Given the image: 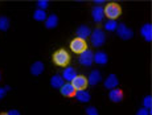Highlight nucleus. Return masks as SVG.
<instances>
[{
  "label": "nucleus",
  "instance_id": "21",
  "mask_svg": "<svg viewBox=\"0 0 152 115\" xmlns=\"http://www.w3.org/2000/svg\"><path fill=\"white\" fill-rule=\"evenodd\" d=\"M33 17L35 20L39 21L45 20L47 18V14L45 11L39 9L36 10L34 12Z\"/></svg>",
  "mask_w": 152,
  "mask_h": 115
},
{
  "label": "nucleus",
  "instance_id": "30",
  "mask_svg": "<svg viewBox=\"0 0 152 115\" xmlns=\"http://www.w3.org/2000/svg\"><path fill=\"white\" fill-rule=\"evenodd\" d=\"M95 2L98 4H101L104 2V0H96L95 1Z\"/></svg>",
  "mask_w": 152,
  "mask_h": 115
},
{
  "label": "nucleus",
  "instance_id": "19",
  "mask_svg": "<svg viewBox=\"0 0 152 115\" xmlns=\"http://www.w3.org/2000/svg\"><path fill=\"white\" fill-rule=\"evenodd\" d=\"M58 22L57 16L55 14H52L47 18L45 20V25L47 28L52 29L57 26Z\"/></svg>",
  "mask_w": 152,
  "mask_h": 115
},
{
  "label": "nucleus",
  "instance_id": "13",
  "mask_svg": "<svg viewBox=\"0 0 152 115\" xmlns=\"http://www.w3.org/2000/svg\"><path fill=\"white\" fill-rule=\"evenodd\" d=\"M74 96L78 101L82 103L87 102L90 99L89 93L85 89L76 90Z\"/></svg>",
  "mask_w": 152,
  "mask_h": 115
},
{
  "label": "nucleus",
  "instance_id": "6",
  "mask_svg": "<svg viewBox=\"0 0 152 115\" xmlns=\"http://www.w3.org/2000/svg\"><path fill=\"white\" fill-rule=\"evenodd\" d=\"M79 61L82 65L89 66L94 61V55L90 50L87 49L80 54Z\"/></svg>",
  "mask_w": 152,
  "mask_h": 115
},
{
  "label": "nucleus",
  "instance_id": "1",
  "mask_svg": "<svg viewBox=\"0 0 152 115\" xmlns=\"http://www.w3.org/2000/svg\"><path fill=\"white\" fill-rule=\"evenodd\" d=\"M70 59L69 53L63 48L57 50L52 56V59L54 63L61 67L66 66L69 63Z\"/></svg>",
  "mask_w": 152,
  "mask_h": 115
},
{
  "label": "nucleus",
  "instance_id": "28",
  "mask_svg": "<svg viewBox=\"0 0 152 115\" xmlns=\"http://www.w3.org/2000/svg\"><path fill=\"white\" fill-rule=\"evenodd\" d=\"M8 113L9 115H20L19 113L15 110H11Z\"/></svg>",
  "mask_w": 152,
  "mask_h": 115
},
{
  "label": "nucleus",
  "instance_id": "31",
  "mask_svg": "<svg viewBox=\"0 0 152 115\" xmlns=\"http://www.w3.org/2000/svg\"><path fill=\"white\" fill-rule=\"evenodd\" d=\"M0 115H9V114L8 113L3 112L0 113Z\"/></svg>",
  "mask_w": 152,
  "mask_h": 115
},
{
  "label": "nucleus",
  "instance_id": "16",
  "mask_svg": "<svg viewBox=\"0 0 152 115\" xmlns=\"http://www.w3.org/2000/svg\"><path fill=\"white\" fill-rule=\"evenodd\" d=\"M101 78L100 72L97 70H94L90 73L87 79L88 84L91 85H95L99 82Z\"/></svg>",
  "mask_w": 152,
  "mask_h": 115
},
{
  "label": "nucleus",
  "instance_id": "29",
  "mask_svg": "<svg viewBox=\"0 0 152 115\" xmlns=\"http://www.w3.org/2000/svg\"><path fill=\"white\" fill-rule=\"evenodd\" d=\"M5 91L3 89H0V97H3L5 94Z\"/></svg>",
  "mask_w": 152,
  "mask_h": 115
},
{
  "label": "nucleus",
  "instance_id": "9",
  "mask_svg": "<svg viewBox=\"0 0 152 115\" xmlns=\"http://www.w3.org/2000/svg\"><path fill=\"white\" fill-rule=\"evenodd\" d=\"M61 94L66 97H71L75 95L76 91L71 82L64 83L60 88Z\"/></svg>",
  "mask_w": 152,
  "mask_h": 115
},
{
  "label": "nucleus",
  "instance_id": "11",
  "mask_svg": "<svg viewBox=\"0 0 152 115\" xmlns=\"http://www.w3.org/2000/svg\"><path fill=\"white\" fill-rule=\"evenodd\" d=\"M118 84V79L113 74L109 75L104 82V85L106 88L110 90L116 88Z\"/></svg>",
  "mask_w": 152,
  "mask_h": 115
},
{
  "label": "nucleus",
  "instance_id": "7",
  "mask_svg": "<svg viewBox=\"0 0 152 115\" xmlns=\"http://www.w3.org/2000/svg\"><path fill=\"white\" fill-rule=\"evenodd\" d=\"M71 83L76 90L85 89L88 84L87 79L82 75H77Z\"/></svg>",
  "mask_w": 152,
  "mask_h": 115
},
{
  "label": "nucleus",
  "instance_id": "5",
  "mask_svg": "<svg viewBox=\"0 0 152 115\" xmlns=\"http://www.w3.org/2000/svg\"><path fill=\"white\" fill-rule=\"evenodd\" d=\"M116 31L119 37L125 40L130 39L133 35V31L123 23L118 25Z\"/></svg>",
  "mask_w": 152,
  "mask_h": 115
},
{
  "label": "nucleus",
  "instance_id": "12",
  "mask_svg": "<svg viewBox=\"0 0 152 115\" xmlns=\"http://www.w3.org/2000/svg\"><path fill=\"white\" fill-rule=\"evenodd\" d=\"M141 34L145 39L147 42H150L152 39V27L151 24L147 23L142 27Z\"/></svg>",
  "mask_w": 152,
  "mask_h": 115
},
{
  "label": "nucleus",
  "instance_id": "32",
  "mask_svg": "<svg viewBox=\"0 0 152 115\" xmlns=\"http://www.w3.org/2000/svg\"></svg>",
  "mask_w": 152,
  "mask_h": 115
},
{
  "label": "nucleus",
  "instance_id": "20",
  "mask_svg": "<svg viewBox=\"0 0 152 115\" xmlns=\"http://www.w3.org/2000/svg\"><path fill=\"white\" fill-rule=\"evenodd\" d=\"M107 56L104 52L98 51L94 55V61L98 64H105L107 63Z\"/></svg>",
  "mask_w": 152,
  "mask_h": 115
},
{
  "label": "nucleus",
  "instance_id": "24",
  "mask_svg": "<svg viewBox=\"0 0 152 115\" xmlns=\"http://www.w3.org/2000/svg\"><path fill=\"white\" fill-rule=\"evenodd\" d=\"M143 104L144 108L148 109H151L152 107V98L150 96L145 97L143 101Z\"/></svg>",
  "mask_w": 152,
  "mask_h": 115
},
{
  "label": "nucleus",
  "instance_id": "8",
  "mask_svg": "<svg viewBox=\"0 0 152 115\" xmlns=\"http://www.w3.org/2000/svg\"><path fill=\"white\" fill-rule=\"evenodd\" d=\"M77 75V72L74 68L67 67L63 71L61 76L64 81L71 82Z\"/></svg>",
  "mask_w": 152,
  "mask_h": 115
},
{
  "label": "nucleus",
  "instance_id": "4",
  "mask_svg": "<svg viewBox=\"0 0 152 115\" xmlns=\"http://www.w3.org/2000/svg\"><path fill=\"white\" fill-rule=\"evenodd\" d=\"M91 41L92 45L95 47L101 46L105 40V35L104 31L100 28H96L91 33Z\"/></svg>",
  "mask_w": 152,
  "mask_h": 115
},
{
  "label": "nucleus",
  "instance_id": "23",
  "mask_svg": "<svg viewBox=\"0 0 152 115\" xmlns=\"http://www.w3.org/2000/svg\"><path fill=\"white\" fill-rule=\"evenodd\" d=\"M118 24L115 20H110L105 24V28L109 31H113L116 29Z\"/></svg>",
  "mask_w": 152,
  "mask_h": 115
},
{
  "label": "nucleus",
  "instance_id": "17",
  "mask_svg": "<svg viewBox=\"0 0 152 115\" xmlns=\"http://www.w3.org/2000/svg\"><path fill=\"white\" fill-rule=\"evenodd\" d=\"M76 33L78 37L85 40L91 35V32L88 27L82 25L77 29Z\"/></svg>",
  "mask_w": 152,
  "mask_h": 115
},
{
  "label": "nucleus",
  "instance_id": "26",
  "mask_svg": "<svg viewBox=\"0 0 152 115\" xmlns=\"http://www.w3.org/2000/svg\"><path fill=\"white\" fill-rule=\"evenodd\" d=\"M48 4V1L46 0H39L37 3L39 9L44 10L47 7Z\"/></svg>",
  "mask_w": 152,
  "mask_h": 115
},
{
  "label": "nucleus",
  "instance_id": "3",
  "mask_svg": "<svg viewBox=\"0 0 152 115\" xmlns=\"http://www.w3.org/2000/svg\"><path fill=\"white\" fill-rule=\"evenodd\" d=\"M69 47L74 53L80 54L87 49L88 45L85 40L77 37L71 41Z\"/></svg>",
  "mask_w": 152,
  "mask_h": 115
},
{
  "label": "nucleus",
  "instance_id": "22",
  "mask_svg": "<svg viewBox=\"0 0 152 115\" xmlns=\"http://www.w3.org/2000/svg\"><path fill=\"white\" fill-rule=\"evenodd\" d=\"M10 26L8 19L5 16L0 17V30L6 31Z\"/></svg>",
  "mask_w": 152,
  "mask_h": 115
},
{
  "label": "nucleus",
  "instance_id": "25",
  "mask_svg": "<svg viewBox=\"0 0 152 115\" xmlns=\"http://www.w3.org/2000/svg\"><path fill=\"white\" fill-rule=\"evenodd\" d=\"M87 115H98L96 109L94 107H88L86 110Z\"/></svg>",
  "mask_w": 152,
  "mask_h": 115
},
{
  "label": "nucleus",
  "instance_id": "10",
  "mask_svg": "<svg viewBox=\"0 0 152 115\" xmlns=\"http://www.w3.org/2000/svg\"><path fill=\"white\" fill-rule=\"evenodd\" d=\"M92 15L95 22H99L101 21L104 15V9L100 6L95 7L92 10Z\"/></svg>",
  "mask_w": 152,
  "mask_h": 115
},
{
  "label": "nucleus",
  "instance_id": "27",
  "mask_svg": "<svg viewBox=\"0 0 152 115\" xmlns=\"http://www.w3.org/2000/svg\"><path fill=\"white\" fill-rule=\"evenodd\" d=\"M136 115H150L149 110L145 108H141L137 111Z\"/></svg>",
  "mask_w": 152,
  "mask_h": 115
},
{
  "label": "nucleus",
  "instance_id": "18",
  "mask_svg": "<svg viewBox=\"0 0 152 115\" xmlns=\"http://www.w3.org/2000/svg\"><path fill=\"white\" fill-rule=\"evenodd\" d=\"M50 83L51 86L56 89H60L64 83V81L62 76L55 75L51 78Z\"/></svg>",
  "mask_w": 152,
  "mask_h": 115
},
{
  "label": "nucleus",
  "instance_id": "14",
  "mask_svg": "<svg viewBox=\"0 0 152 115\" xmlns=\"http://www.w3.org/2000/svg\"><path fill=\"white\" fill-rule=\"evenodd\" d=\"M109 97L112 101L118 102L122 99L123 94L120 89L115 88L110 90L109 93Z\"/></svg>",
  "mask_w": 152,
  "mask_h": 115
},
{
  "label": "nucleus",
  "instance_id": "2",
  "mask_svg": "<svg viewBox=\"0 0 152 115\" xmlns=\"http://www.w3.org/2000/svg\"><path fill=\"white\" fill-rule=\"evenodd\" d=\"M104 15L110 20H115L121 15L122 9L118 3L110 2L107 4L104 9Z\"/></svg>",
  "mask_w": 152,
  "mask_h": 115
},
{
  "label": "nucleus",
  "instance_id": "15",
  "mask_svg": "<svg viewBox=\"0 0 152 115\" xmlns=\"http://www.w3.org/2000/svg\"><path fill=\"white\" fill-rule=\"evenodd\" d=\"M44 69V66L43 63L39 61H37L32 64L30 70L33 75L38 76L43 72Z\"/></svg>",
  "mask_w": 152,
  "mask_h": 115
}]
</instances>
